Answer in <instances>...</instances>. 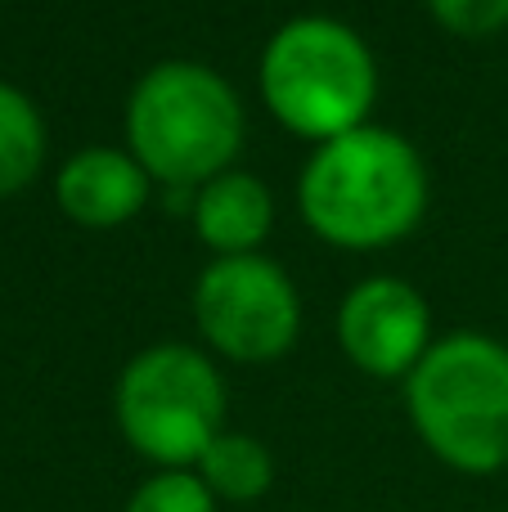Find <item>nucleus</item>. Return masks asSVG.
Returning <instances> with one entry per match:
<instances>
[{"label":"nucleus","instance_id":"f257e3e1","mask_svg":"<svg viewBox=\"0 0 508 512\" xmlns=\"http://www.w3.org/2000/svg\"><path fill=\"white\" fill-rule=\"evenodd\" d=\"M297 203L320 239L338 248H383L419 225L428 167L405 135L365 122L311 153Z\"/></svg>","mask_w":508,"mask_h":512},{"label":"nucleus","instance_id":"f03ea898","mask_svg":"<svg viewBox=\"0 0 508 512\" xmlns=\"http://www.w3.org/2000/svg\"><path fill=\"white\" fill-rule=\"evenodd\" d=\"M414 432L446 468L491 477L508 468V346L486 333L432 342L405 387Z\"/></svg>","mask_w":508,"mask_h":512},{"label":"nucleus","instance_id":"7ed1b4c3","mask_svg":"<svg viewBox=\"0 0 508 512\" xmlns=\"http://www.w3.org/2000/svg\"><path fill=\"white\" fill-rule=\"evenodd\" d=\"M131 153L171 189H203L230 171L243 144V104L225 77L194 59H167L140 77L126 104Z\"/></svg>","mask_w":508,"mask_h":512},{"label":"nucleus","instance_id":"20e7f679","mask_svg":"<svg viewBox=\"0 0 508 512\" xmlns=\"http://www.w3.org/2000/svg\"><path fill=\"white\" fill-rule=\"evenodd\" d=\"M261 95L284 126L324 144L365 126L378 95L374 54L338 18H288L261 54Z\"/></svg>","mask_w":508,"mask_h":512},{"label":"nucleus","instance_id":"39448f33","mask_svg":"<svg viewBox=\"0 0 508 512\" xmlns=\"http://www.w3.org/2000/svg\"><path fill=\"white\" fill-rule=\"evenodd\" d=\"M113 409L131 450L158 463V472L194 468L225 432V382L203 351L162 342L122 369Z\"/></svg>","mask_w":508,"mask_h":512},{"label":"nucleus","instance_id":"423d86ee","mask_svg":"<svg viewBox=\"0 0 508 512\" xmlns=\"http://www.w3.org/2000/svg\"><path fill=\"white\" fill-rule=\"evenodd\" d=\"M194 315L221 355L243 364L279 360L297 342L302 301L284 265L261 252L216 256L194 288Z\"/></svg>","mask_w":508,"mask_h":512},{"label":"nucleus","instance_id":"0eeeda50","mask_svg":"<svg viewBox=\"0 0 508 512\" xmlns=\"http://www.w3.org/2000/svg\"><path fill=\"white\" fill-rule=\"evenodd\" d=\"M338 337L356 369L374 378H410L432 351V310L423 292L405 279H365L342 301Z\"/></svg>","mask_w":508,"mask_h":512},{"label":"nucleus","instance_id":"6e6552de","mask_svg":"<svg viewBox=\"0 0 508 512\" xmlns=\"http://www.w3.org/2000/svg\"><path fill=\"white\" fill-rule=\"evenodd\" d=\"M54 198L59 207L81 225H108L131 221L149 198V171L140 167L135 153L122 149H81L77 158L63 162L59 180H54Z\"/></svg>","mask_w":508,"mask_h":512},{"label":"nucleus","instance_id":"1a4fd4ad","mask_svg":"<svg viewBox=\"0 0 508 512\" xmlns=\"http://www.w3.org/2000/svg\"><path fill=\"white\" fill-rule=\"evenodd\" d=\"M270 221H275L270 189L248 171H221L203 189H194L198 239L216 256L257 252V243L270 234Z\"/></svg>","mask_w":508,"mask_h":512},{"label":"nucleus","instance_id":"9d476101","mask_svg":"<svg viewBox=\"0 0 508 512\" xmlns=\"http://www.w3.org/2000/svg\"><path fill=\"white\" fill-rule=\"evenodd\" d=\"M198 481L216 495V504H252L275 486V459L257 436L243 432H221L194 463Z\"/></svg>","mask_w":508,"mask_h":512},{"label":"nucleus","instance_id":"9b49d317","mask_svg":"<svg viewBox=\"0 0 508 512\" xmlns=\"http://www.w3.org/2000/svg\"><path fill=\"white\" fill-rule=\"evenodd\" d=\"M45 122L18 86L0 81V194H14L41 171Z\"/></svg>","mask_w":508,"mask_h":512},{"label":"nucleus","instance_id":"f8f14e48","mask_svg":"<svg viewBox=\"0 0 508 512\" xmlns=\"http://www.w3.org/2000/svg\"><path fill=\"white\" fill-rule=\"evenodd\" d=\"M122 512H216V495L198 481L194 468H167L140 481Z\"/></svg>","mask_w":508,"mask_h":512},{"label":"nucleus","instance_id":"ddd939ff","mask_svg":"<svg viewBox=\"0 0 508 512\" xmlns=\"http://www.w3.org/2000/svg\"><path fill=\"white\" fill-rule=\"evenodd\" d=\"M428 5L450 32H464V36L500 32L508 23V0H428Z\"/></svg>","mask_w":508,"mask_h":512}]
</instances>
